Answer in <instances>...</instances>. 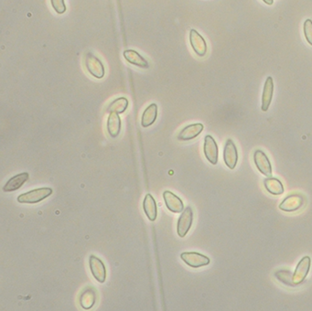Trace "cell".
Segmentation results:
<instances>
[{"label":"cell","mask_w":312,"mask_h":311,"mask_svg":"<svg viewBox=\"0 0 312 311\" xmlns=\"http://www.w3.org/2000/svg\"><path fill=\"white\" fill-rule=\"evenodd\" d=\"M203 124H189L179 132L178 139L180 141H190L191 139H194L203 132Z\"/></svg>","instance_id":"7c38bea8"},{"label":"cell","mask_w":312,"mask_h":311,"mask_svg":"<svg viewBox=\"0 0 312 311\" xmlns=\"http://www.w3.org/2000/svg\"><path fill=\"white\" fill-rule=\"evenodd\" d=\"M52 194V189L51 188H41L32 189L29 192L21 194L17 197V201L19 203H29L34 204L38 203L41 200L46 199Z\"/></svg>","instance_id":"6da1fadb"},{"label":"cell","mask_w":312,"mask_h":311,"mask_svg":"<svg viewBox=\"0 0 312 311\" xmlns=\"http://www.w3.org/2000/svg\"><path fill=\"white\" fill-rule=\"evenodd\" d=\"M163 198H164L167 208L171 212L179 213V212L183 211L184 204H183L182 200H180L177 195L172 193L171 191L166 190L163 193Z\"/></svg>","instance_id":"8fae6325"},{"label":"cell","mask_w":312,"mask_h":311,"mask_svg":"<svg viewBox=\"0 0 312 311\" xmlns=\"http://www.w3.org/2000/svg\"><path fill=\"white\" fill-rule=\"evenodd\" d=\"M118 115L119 114L117 113H110L109 117L107 119V124H106L107 132L110 136L114 138L117 137L121 131V119Z\"/></svg>","instance_id":"e0dca14e"},{"label":"cell","mask_w":312,"mask_h":311,"mask_svg":"<svg viewBox=\"0 0 312 311\" xmlns=\"http://www.w3.org/2000/svg\"><path fill=\"white\" fill-rule=\"evenodd\" d=\"M273 94H274V81L271 76H268L266 78L264 90H263V94H262V106H261L262 111L266 112L268 110L271 104Z\"/></svg>","instance_id":"5bb4252c"},{"label":"cell","mask_w":312,"mask_h":311,"mask_svg":"<svg viewBox=\"0 0 312 311\" xmlns=\"http://www.w3.org/2000/svg\"><path fill=\"white\" fill-rule=\"evenodd\" d=\"M266 190L273 195H281L284 193V186L280 181L276 178H267L264 181Z\"/></svg>","instance_id":"ffe728a7"},{"label":"cell","mask_w":312,"mask_h":311,"mask_svg":"<svg viewBox=\"0 0 312 311\" xmlns=\"http://www.w3.org/2000/svg\"><path fill=\"white\" fill-rule=\"evenodd\" d=\"M51 4L54 11L59 15H62L66 12L67 7H66L64 0H51Z\"/></svg>","instance_id":"d4e9b609"},{"label":"cell","mask_w":312,"mask_h":311,"mask_svg":"<svg viewBox=\"0 0 312 311\" xmlns=\"http://www.w3.org/2000/svg\"><path fill=\"white\" fill-rule=\"evenodd\" d=\"M193 221V211L191 207H187L179 216L177 224V232L179 237L183 238L191 229Z\"/></svg>","instance_id":"277c9868"},{"label":"cell","mask_w":312,"mask_h":311,"mask_svg":"<svg viewBox=\"0 0 312 311\" xmlns=\"http://www.w3.org/2000/svg\"><path fill=\"white\" fill-rule=\"evenodd\" d=\"M275 276L278 281L283 283L284 285L288 287H295L293 282V275L289 270H278L275 273Z\"/></svg>","instance_id":"603a6c76"},{"label":"cell","mask_w":312,"mask_h":311,"mask_svg":"<svg viewBox=\"0 0 312 311\" xmlns=\"http://www.w3.org/2000/svg\"><path fill=\"white\" fill-rule=\"evenodd\" d=\"M128 107V100L126 97H119L116 100L113 101L110 104L107 111L109 113H117V114H123L126 111Z\"/></svg>","instance_id":"7402d4cb"},{"label":"cell","mask_w":312,"mask_h":311,"mask_svg":"<svg viewBox=\"0 0 312 311\" xmlns=\"http://www.w3.org/2000/svg\"><path fill=\"white\" fill-rule=\"evenodd\" d=\"M143 208L147 217L151 222H154L156 219V201L151 194H147L143 201Z\"/></svg>","instance_id":"d6986e66"},{"label":"cell","mask_w":312,"mask_h":311,"mask_svg":"<svg viewBox=\"0 0 312 311\" xmlns=\"http://www.w3.org/2000/svg\"><path fill=\"white\" fill-rule=\"evenodd\" d=\"M85 67L87 71L94 78L96 79L104 78L105 74L104 64L95 55H93V53H87L85 56Z\"/></svg>","instance_id":"7a4b0ae2"},{"label":"cell","mask_w":312,"mask_h":311,"mask_svg":"<svg viewBox=\"0 0 312 311\" xmlns=\"http://www.w3.org/2000/svg\"><path fill=\"white\" fill-rule=\"evenodd\" d=\"M254 164L263 175L269 178L272 176L271 163L268 157L262 150H256L254 154Z\"/></svg>","instance_id":"9c48e42d"},{"label":"cell","mask_w":312,"mask_h":311,"mask_svg":"<svg viewBox=\"0 0 312 311\" xmlns=\"http://www.w3.org/2000/svg\"><path fill=\"white\" fill-rule=\"evenodd\" d=\"M263 2L266 3V5L271 6V5H273V3H274V0H263Z\"/></svg>","instance_id":"484cf974"},{"label":"cell","mask_w":312,"mask_h":311,"mask_svg":"<svg viewBox=\"0 0 312 311\" xmlns=\"http://www.w3.org/2000/svg\"><path fill=\"white\" fill-rule=\"evenodd\" d=\"M304 203V199L300 195H290L280 203L279 209L284 211H295L301 209Z\"/></svg>","instance_id":"4fadbf2b"},{"label":"cell","mask_w":312,"mask_h":311,"mask_svg":"<svg viewBox=\"0 0 312 311\" xmlns=\"http://www.w3.org/2000/svg\"><path fill=\"white\" fill-rule=\"evenodd\" d=\"M224 161L226 166L234 170L236 167L238 161V151L232 139H227L224 148Z\"/></svg>","instance_id":"52a82bcc"},{"label":"cell","mask_w":312,"mask_h":311,"mask_svg":"<svg viewBox=\"0 0 312 311\" xmlns=\"http://www.w3.org/2000/svg\"><path fill=\"white\" fill-rule=\"evenodd\" d=\"M311 264L312 260L310 256H305L300 261L293 274V282L296 286L301 285V283L305 280L311 268Z\"/></svg>","instance_id":"ba28073f"},{"label":"cell","mask_w":312,"mask_h":311,"mask_svg":"<svg viewBox=\"0 0 312 311\" xmlns=\"http://www.w3.org/2000/svg\"><path fill=\"white\" fill-rule=\"evenodd\" d=\"M203 152L205 155V158L207 159L211 164L216 165L218 163V156L219 150L216 141L214 140L212 135H206L204 138V145H203Z\"/></svg>","instance_id":"5b68a950"},{"label":"cell","mask_w":312,"mask_h":311,"mask_svg":"<svg viewBox=\"0 0 312 311\" xmlns=\"http://www.w3.org/2000/svg\"><path fill=\"white\" fill-rule=\"evenodd\" d=\"M29 173L24 172L17 174L16 176L12 177L10 180H8L5 186L3 187V190L6 192L15 191L19 188H21L24 185V183L29 180Z\"/></svg>","instance_id":"2e32d148"},{"label":"cell","mask_w":312,"mask_h":311,"mask_svg":"<svg viewBox=\"0 0 312 311\" xmlns=\"http://www.w3.org/2000/svg\"><path fill=\"white\" fill-rule=\"evenodd\" d=\"M89 265L95 280L99 283H104L106 277V270L103 261L94 255H91L89 258Z\"/></svg>","instance_id":"30bf717a"},{"label":"cell","mask_w":312,"mask_h":311,"mask_svg":"<svg viewBox=\"0 0 312 311\" xmlns=\"http://www.w3.org/2000/svg\"><path fill=\"white\" fill-rule=\"evenodd\" d=\"M123 56L128 63L135 65L141 69H148L150 67L147 60L144 59L138 52L134 50H127L123 53Z\"/></svg>","instance_id":"9a60e30c"},{"label":"cell","mask_w":312,"mask_h":311,"mask_svg":"<svg viewBox=\"0 0 312 311\" xmlns=\"http://www.w3.org/2000/svg\"><path fill=\"white\" fill-rule=\"evenodd\" d=\"M180 258L187 265L193 268H199L210 264L209 257L196 252H182L180 254Z\"/></svg>","instance_id":"3957f363"},{"label":"cell","mask_w":312,"mask_h":311,"mask_svg":"<svg viewBox=\"0 0 312 311\" xmlns=\"http://www.w3.org/2000/svg\"><path fill=\"white\" fill-rule=\"evenodd\" d=\"M96 300V294L93 288H87L81 295L80 304L84 310H90L93 308Z\"/></svg>","instance_id":"44dd1931"},{"label":"cell","mask_w":312,"mask_h":311,"mask_svg":"<svg viewBox=\"0 0 312 311\" xmlns=\"http://www.w3.org/2000/svg\"><path fill=\"white\" fill-rule=\"evenodd\" d=\"M190 43L191 48L199 57H204L207 53V43L203 36L197 30H191L190 31Z\"/></svg>","instance_id":"8992f818"},{"label":"cell","mask_w":312,"mask_h":311,"mask_svg":"<svg viewBox=\"0 0 312 311\" xmlns=\"http://www.w3.org/2000/svg\"><path fill=\"white\" fill-rule=\"evenodd\" d=\"M303 31L306 38V41L310 45L312 46V20L306 19L303 25Z\"/></svg>","instance_id":"cb8c5ba5"},{"label":"cell","mask_w":312,"mask_h":311,"mask_svg":"<svg viewBox=\"0 0 312 311\" xmlns=\"http://www.w3.org/2000/svg\"><path fill=\"white\" fill-rule=\"evenodd\" d=\"M157 117V106L156 104H151L148 106L142 114L141 124L143 127H149L155 123Z\"/></svg>","instance_id":"ac0fdd59"}]
</instances>
